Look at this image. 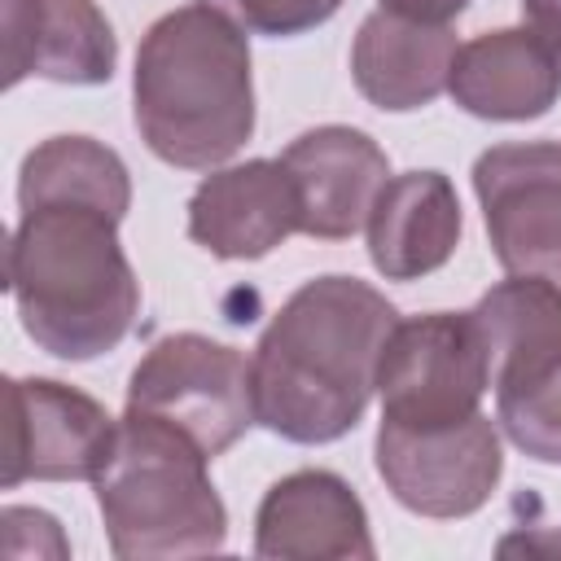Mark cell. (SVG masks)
<instances>
[{"label":"cell","mask_w":561,"mask_h":561,"mask_svg":"<svg viewBox=\"0 0 561 561\" xmlns=\"http://www.w3.org/2000/svg\"><path fill=\"white\" fill-rule=\"evenodd\" d=\"M127 412L175 425L215 460L259 421L250 359L206 333H167L131 368Z\"/></svg>","instance_id":"5"},{"label":"cell","mask_w":561,"mask_h":561,"mask_svg":"<svg viewBox=\"0 0 561 561\" xmlns=\"http://www.w3.org/2000/svg\"><path fill=\"white\" fill-rule=\"evenodd\" d=\"M298 219V184L280 158L215 167L188 197V237L215 259H263Z\"/></svg>","instance_id":"12"},{"label":"cell","mask_w":561,"mask_h":561,"mask_svg":"<svg viewBox=\"0 0 561 561\" xmlns=\"http://www.w3.org/2000/svg\"><path fill=\"white\" fill-rule=\"evenodd\" d=\"M456 61V35L447 22H416L390 9H373L351 44V79L377 110L408 114L430 105Z\"/></svg>","instance_id":"15"},{"label":"cell","mask_w":561,"mask_h":561,"mask_svg":"<svg viewBox=\"0 0 561 561\" xmlns=\"http://www.w3.org/2000/svg\"><path fill=\"white\" fill-rule=\"evenodd\" d=\"M522 18L561 66V0H522Z\"/></svg>","instance_id":"21"},{"label":"cell","mask_w":561,"mask_h":561,"mask_svg":"<svg viewBox=\"0 0 561 561\" xmlns=\"http://www.w3.org/2000/svg\"><path fill=\"white\" fill-rule=\"evenodd\" d=\"M4 13V88L26 75L53 83H110L118 39L96 0H0Z\"/></svg>","instance_id":"13"},{"label":"cell","mask_w":561,"mask_h":561,"mask_svg":"<svg viewBox=\"0 0 561 561\" xmlns=\"http://www.w3.org/2000/svg\"><path fill=\"white\" fill-rule=\"evenodd\" d=\"M118 224L83 202L22 206L4 272L26 337L53 359H96L140 316V280L118 245Z\"/></svg>","instance_id":"3"},{"label":"cell","mask_w":561,"mask_h":561,"mask_svg":"<svg viewBox=\"0 0 561 561\" xmlns=\"http://www.w3.org/2000/svg\"><path fill=\"white\" fill-rule=\"evenodd\" d=\"M39 202H83L123 219L131 210L127 162L92 136H48L22 158L18 171V206Z\"/></svg>","instance_id":"18"},{"label":"cell","mask_w":561,"mask_h":561,"mask_svg":"<svg viewBox=\"0 0 561 561\" xmlns=\"http://www.w3.org/2000/svg\"><path fill=\"white\" fill-rule=\"evenodd\" d=\"M451 101L486 123L543 118L561 96V66L530 26H500L456 48Z\"/></svg>","instance_id":"14"},{"label":"cell","mask_w":561,"mask_h":561,"mask_svg":"<svg viewBox=\"0 0 561 561\" xmlns=\"http://www.w3.org/2000/svg\"><path fill=\"white\" fill-rule=\"evenodd\" d=\"M254 552L276 561H373L364 500L333 469H294L267 486L254 513Z\"/></svg>","instance_id":"10"},{"label":"cell","mask_w":561,"mask_h":561,"mask_svg":"<svg viewBox=\"0 0 561 561\" xmlns=\"http://www.w3.org/2000/svg\"><path fill=\"white\" fill-rule=\"evenodd\" d=\"M381 9L416 18V22H451L469 9V0H381Z\"/></svg>","instance_id":"22"},{"label":"cell","mask_w":561,"mask_h":561,"mask_svg":"<svg viewBox=\"0 0 561 561\" xmlns=\"http://www.w3.org/2000/svg\"><path fill=\"white\" fill-rule=\"evenodd\" d=\"M131 114L140 140L167 167H224L254 136L245 26L206 0L162 13L136 48Z\"/></svg>","instance_id":"2"},{"label":"cell","mask_w":561,"mask_h":561,"mask_svg":"<svg viewBox=\"0 0 561 561\" xmlns=\"http://www.w3.org/2000/svg\"><path fill=\"white\" fill-rule=\"evenodd\" d=\"M473 320L491 359V390L508 394L561 364V285L548 276H508L491 285Z\"/></svg>","instance_id":"17"},{"label":"cell","mask_w":561,"mask_h":561,"mask_svg":"<svg viewBox=\"0 0 561 561\" xmlns=\"http://www.w3.org/2000/svg\"><path fill=\"white\" fill-rule=\"evenodd\" d=\"M460 197L443 171L390 175L368 215V259L386 280H421L460 245Z\"/></svg>","instance_id":"16"},{"label":"cell","mask_w":561,"mask_h":561,"mask_svg":"<svg viewBox=\"0 0 561 561\" xmlns=\"http://www.w3.org/2000/svg\"><path fill=\"white\" fill-rule=\"evenodd\" d=\"M210 456L175 425L123 412L114 451L92 478L118 561L206 557L228 539V508L206 473Z\"/></svg>","instance_id":"4"},{"label":"cell","mask_w":561,"mask_h":561,"mask_svg":"<svg viewBox=\"0 0 561 561\" xmlns=\"http://www.w3.org/2000/svg\"><path fill=\"white\" fill-rule=\"evenodd\" d=\"M399 311L359 276L298 285L250 355L254 416L285 443H337L377 390V364Z\"/></svg>","instance_id":"1"},{"label":"cell","mask_w":561,"mask_h":561,"mask_svg":"<svg viewBox=\"0 0 561 561\" xmlns=\"http://www.w3.org/2000/svg\"><path fill=\"white\" fill-rule=\"evenodd\" d=\"M4 399V491L22 482H83L105 469L118 421L92 394L53 377H9Z\"/></svg>","instance_id":"9"},{"label":"cell","mask_w":561,"mask_h":561,"mask_svg":"<svg viewBox=\"0 0 561 561\" xmlns=\"http://www.w3.org/2000/svg\"><path fill=\"white\" fill-rule=\"evenodd\" d=\"M495 421L517 451L539 465H561V364L522 390L495 394Z\"/></svg>","instance_id":"19"},{"label":"cell","mask_w":561,"mask_h":561,"mask_svg":"<svg viewBox=\"0 0 561 561\" xmlns=\"http://www.w3.org/2000/svg\"><path fill=\"white\" fill-rule=\"evenodd\" d=\"M491 390V359L473 311H430L399 320L377 364L381 421L451 425L478 412Z\"/></svg>","instance_id":"6"},{"label":"cell","mask_w":561,"mask_h":561,"mask_svg":"<svg viewBox=\"0 0 561 561\" xmlns=\"http://www.w3.org/2000/svg\"><path fill=\"white\" fill-rule=\"evenodd\" d=\"M206 4L224 9L228 18H237L254 35L285 39V35H302V31L324 26L346 0H206Z\"/></svg>","instance_id":"20"},{"label":"cell","mask_w":561,"mask_h":561,"mask_svg":"<svg viewBox=\"0 0 561 561\" xmlns=\"http://www.w3.org/2000/svg\"><path fill=\"white\" fill-rule=\"evenodd\" d=\"M373 460H377L386 491L421 517L478 513L504 473L495 421L482 412L451 421V425L381 421L377 443H373Z\"/></svg>","instance_id":"7"},{"label":"cell","mask_w":561,"mask_h":561,"mask_svg":"<svg viewBox=\"0 0 561 561\" xmlns=\"http://www.w3.org/2000/svg\"><path fill=\"white\" fill-rule=\"evenodd\" d=\"M280 162L298 184V206H302L298 232L320 241L355 237L368 224L373 202L390 180L386 149L368 131L346 123H324L302 131L298 140H289Z\"/></svg>","instance_id":"11"},{"label":"cell","mask_w":561,"mask_h":561,"mask_svg":"<svg viewBox=\"0 0 561 561\" xmlns=\"http://www.w3.org/2000/svg\"><path fill=\"white\" fill-rule=\"evenodd\" d=\"M473 193L500 267L561 285V140L491 145L473 162Z\"/></svg>","instance_id":"8"}]
</instances>
